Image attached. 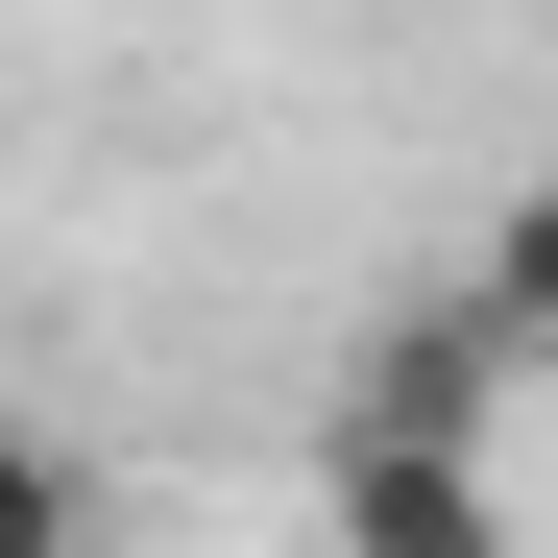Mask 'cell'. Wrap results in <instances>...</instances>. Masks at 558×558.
Segmentation results:
<instances>
[{
	"label": "cell",
	"instance_id": "cell-1",
	"mask_svg": "<svg viewBox=\"0 0 558 558\" xmlns=\"http://www.w3.org/2000/svg\"><path fill=\"white\" fill-rule=\"evenodd\" d=\"M510 389H534V340H510L486 292H413V316H364V364H340V413H364V437H461V461L510 437Z\"/></svg>",
	"mask_w": 558,
	"mask_h": 558
},
{
	"label": "cell",
	"instance_id": "cell-2",
	"mask_svg": "<svg viewBox=\"0 0 558 558\" xmlns=\"http://www.w3.org/2000/svg\"><path fill=\"white\" fill-rule=\"evenodd\" d=\"M316 510H340V558H510V510H486V461H461V437H364V413H340Z\"/></svg>",
	"mask_w": 558,
	"mask_h": 558
},
{
	"label": "cell",
	"instance_id": "cell-3",
	"mask_svg": "<svg viewBox=\"0 0 558 558\" xmlns=\"http://www.w3.org/2000/svg\"><path fill=\"white\" fill-rule=\"evenodd\" d=\"M461 292H486V316H510V340H534V364H558V170H534V195H510V219H486V267H461Z\"/></svg>",
	"mask_w": 558,
	"mask_h": 558
},
{
	"label": "cell",
	"instance_id": "cell-4",
	"mask_svg": "<svg viewBox=\"0 0 558 558\" xmlns=\"http://www.w3.org/2000/svg\"><path fill=\"white\" fill-rule=\"evenodd\" d=\"M0 558H98V486H73L49 437H0Z\"/></svg>",
	"mask_w": 558,
	"mask_h": 558
}]
</instances>
